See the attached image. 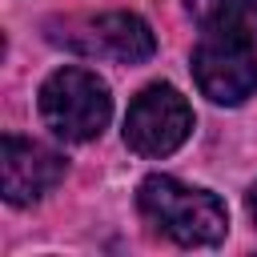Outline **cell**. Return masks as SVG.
<instances>
[{
    "instance_id": "cell-3",
    "label": "cell",
    "mask_w": 257,
    "mask_h": 257,
    "mask_svg": "<svg viewBox=\"0 0 257 257\" xmlns=\"http://www.w3.org/2000/svg\"><path fill=\"white\" fill-rule=\"evenodd\" d=\"M48 40L64 44L68 52H80L88 60H116V64H141L153 56L157 40L153 28L133 12H104V16H76L48 24Z\"/></svg>"
},
{
    "instance_id": "cell-7",
    "label": "cell",
    "mask_w": 257,
    "mask_h": 257,
    "mask_svg": "<svg viewBox=\"0 0 257 257\" xmlns=\"http://www.w3.org/2000/svg\"><path fill=\"white\" fill-rule=\"evenodd\" d=\"M189 16L205 32L257 36V0H189Z\"/></svg>"
},
{
    "instance_id": "cell-4",
    "label": "cell",
    "mask_w": 257,
    "mask_h": 257,
    "mask_svg": "<svg viewBox=\"0 0 257 257\" xmlns=\"http://www.w3.org/2000/svg\"><path fill=\"white\" fill-rule=\"evenodd\" d=\"M197 88L217 104H241L257 92V48L253 36L237 32H205L193 52Z\"/></svg>"
},
{
    "instance_id": "cell-6",
    "label": "cell",
    "mask_w": 257,
    "mask_h": 257,
    "mask_svg": "<svg viewBox=\"0 0 257 257\" xmlns=\"http://www.w3.org/2000/svg\"><path fill=\"white\" fill-rule=\"evenodd\" d=\"M64 181V157L24 141V137H4L0 145V189L8 205H32L44 193H52Z\"/></svg>"
},
{
    "instance_id": "cell-2",
    "label": "cell",
    "mask_w": 257,
    "mask_h": 257,
    "mask_svg": "<svg viewBox=\"0 0 257 257\" xmlns=\"http://www.w3.org/2000/svg\"><path fill=\"white\" fill-rule=\"evenodd\" d=\"M108 84L88 68H56L40 84V116L60 141H92L108 124Z\"/></svg>"
},
{
    "instance_id": "cell-1",
    "label": "cell",
    "mask_w": 257,
    "mask_h": 257,
    "mask_svg": "<svg viewBox=\"0 0 257 257\" xmlns=\"http://www.w3.org/2000/svg\"><path fill=\"white\" fill-rule=\"evenodd\" d=\"M137 205L177 245H217L229 229V213L209 189L181 185L177 177H165V173H153L141 181Z\"/></svg>"
},
{
    "instance_id": "cell-8",
    "label": "cell",
    "mask_w": 257,
    "mask_h": 257,
    "mask_svg": "<svg viewBox=\"0 0 257 257\" xmlns=\"http://www.w3.org/2000/svg\"><path fill=\"white\" fill-rule=\"evenodd\" d=\"M245 205H249V217H253V221H257V185H253V189H249V193H245Z\"/></svg>"
},
{
    "instance_id": "cell-5",
    "label": "cell",
    "mask_w": 257,
    "mask_h": 257,
    "mask_svg": "<svg viewBox=\"0 0 257 257\" xmlns=\"http://www.w3.org/2000/svg\"><path fill=\"white\" fill-rule=\"evenodd\" d=\"M193 133V108L173 84H149L124 116V145L141 157H169Z\"/></svg>"
}]
</instances>
